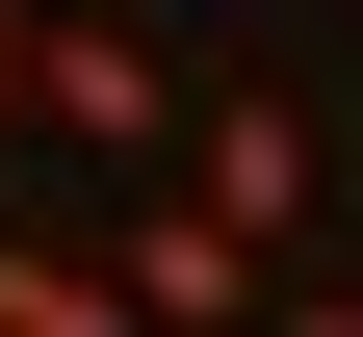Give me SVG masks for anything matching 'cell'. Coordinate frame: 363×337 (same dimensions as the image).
<instances>
[{
	"mask_svg": "<svg viewBox=\"0 0 363 337\" xmlns=\"http://www.w3.org/2000/svg\"><path fill=\"white\" fill-rule=\"evenodd\" d=\"M26 130H78V156H156V130H182L156 26H104V0H52V26H26Z\"/></svg>",
	"mask_w": 363,
	"mask_h": 337,
	"instance_id": "cell-1",
	"label": "cell"
},
{
	"mask_svg": "<svg viewBox=\"0 0 363 337\" xmlns=\"http://www.w3.org/2000/svg\"><path fill=\"white\" fill-rule=\"evenodd\" d=\"M104 260H130V311H156V337H234V311H286V285H259V233H234V208H182V182L104 233Z\"/></svg>",
	"mask_w": 363,
	"mask_h": 337,
	"instance_id": "cell-2",
	"label": "cell"
},
{
	"mask_svg": "<svg viewBox=\"0 0 363 337\" xmlns=\"http://www.w3.org/2000/svg\"><path fill=\"white\" fill-rule=\"evenodd\" d=\"M182 208H234L259 260H286V208H311V104H208V156H182Z\"/></svg>",
	"mask_w": 363,
	"mask_h": 337,
	"instance_id": "cell-3",
	"label": "cell"
},
{
	"mask_svg": "<svg viewBox=\"0 0 363 337\" xmlns=\"http://www.w3.org/2000/svg\"><path fill=\"white\" fill-rule=\"evenodd\" d=\"M0 337H156V311H130V260H78V233H0Z\"/></svg>",
	"mask_w": 363,
	"mask_h": 337,
	"instance_id": "cell-4",
	"label": "cell"
},
{
	"mask_svg": "<svg viewBox=\"0 0 363 337\" xmlns=\"http://www.w3.org/2000/svg\"><path fill=\"white\" fill-rule=\"evenodd\" d=\"M0 130H26V0H0Z\"/></svg>",
	"mask_w": 363,
	"mask_h": 337,
	"instance_id": "cell-5",
	"label": "cell"
},
{
	"mask_svg": "<svg viewBox=\"0 0 363 337\" xmlns=\"http://www.w3.org/2000/svg\"><path fill=\"white\" fill-rule=\"evenodd\" d=\"M286 337H363V311H286Z\"/></svg>",
	"mask_w": 363,
	"mask_h": 337,
	"instance_id": "cell-6",
	"label": "cell"
}]
</instances>
